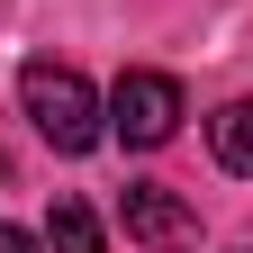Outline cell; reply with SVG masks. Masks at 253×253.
I'll list each match as a JSON object with an SVG mask.
<instances>
[{
  "mask_svg": "<svg viewBox=\"0 0 253 253\" xmlns=\"http://www.w3.org/2000/svg\"><path fill=\"white\" fill-rule=\"evenodd\" d=\"M0 181H9V154H0Z\"/></svg>",
  "mask_w": 253,
  "mask_h": 253,
  "instance_id": "obj_7",
  "label": "cell"
},
{
  "mask_svg": "<svg viewBox=\"0 0 253 253\" xmlns=\"http://www.w3.org/2000/svg\"><path fill=\"white\" fill-rule=\"evenodd\" d=\"M0 253H45V244L27 235V226H0Z\"/></svg>",
  "mask_w": 253,
  "mask_h": 253,
  "instance_id": "obj_6",
  "label": "cell"
},
{
  "mask_svg": "<svg viewBox=\"0 0 253 253\" xmlns=\"http://www.w3.org/2000/svg\"><path fill=\"white\" fill-rule=\"evenodd\" d=\"M18 100H27V126L54 145V154H90L100 145V100H90V82L73 73V63H27L18 73Z\"/></svg>",
  "mask_w": 253,
  "mask_h": 253,
  "instance_id": "obj_1",
  "label": "cell"
},
{
  "mask_svg": "<svg viewBox=\"0 0 253 253\" xmlns=\"http://www.w3.org/2000/svg\"><path fill=\"white\" fill-rule=\"evenodd\" d=\"M208 145H217V163L226 172H253V100H226L208 118Z\"/></svg>",
  "mask_w": 253,
  "mask_h": 253,
  "instance_id": "obj_4",
  "label": "cell"
},
{
  "mask_svg": "<svg viewBox=\"0 0 253 253\" xmlns=\"http://www.w3.org/2000/svg\"><path fill=\"white\" fill-rule=\"evenodd\" d=\"M45 244H54V253H109L100 217H90L82 199H54V217H45Z\"/></svg>",
  "mask_w": 253,
  "mask_h": 253,
  "instance_id": "obj_5",
  "label": "cell"
},
{
  "mask_svg": "<svg viewBox=\"0 0 253 253\" xmlns=\"http://www.w3.org/2000/svg\"><path fill=\"white\" fill-rule=\"evenodd\" d=\"M126 235H136V244H154V253H181L190 235H199V217H190L181 199H172V190H154V181H126Z\"/></svg>",
  "mask_w": 253,
  "mask_h": 253,
  "instance_id": "obj_3",
  "label": "cell"
},
{
  "mask_svg": "<svg viewBox=\"0 0 253 253\" xmlns=\"http://www.w3.org/2000/svg\"><path fill=\"white\" fill-rule=\"evenodd\" d=\"M109 136L118 145H172L181 136V82L172 73H118V90H109Z\"/></svg>",
  "mask_w": 253,
  "mask_h": 253,
  "instance_id": "obj_2",
  "label": "cell"
}]
</instances>
